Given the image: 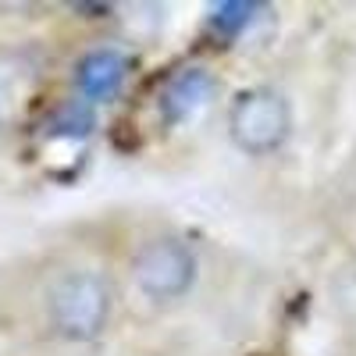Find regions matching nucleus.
Masks as SVG:
<instances>
[{"instance_id":"3","label":"nucleus","mask_w":356,"mask_h":356,"mask_svg":"<svg viewBox=\"0 0 356 356\" xmlns=\"http://www.w3.org/2000/svg\"><path fill=\"white\" fill-rule=\"evenodd\" d=\"M292 132V107L271 86H250L228 107V139L246 157H267L285 146Z\"/></svg>"},{"instance_id":"1","label":"nucleus","mask_w":356,"mask_h":356,"mask_svg":"<svg viewBox=\"0 0 356 356\" xmlns=\"http://www.w3.org/2000/svg\"><path fill=\"white\" fill-rule=\"evenodd\" d=\"M118 282L107 264L86 253H47L15 285V314L33 335L89 346L114 321Z\"/></svg>"},{"instance_id":"2","label":"nucleus","mask_w":356,"mask_h":356,"mask_svg":"<svg viewBox=\"0 0 356 356\" xmlns=\"http://www.w3.org/2000/svg\"><path fill=\"white\" fill-rule=\"evenodd\" d=\"M125 275L139 300L150 307H171L196 289L200 282V253L178 232H150L132 246Z\"/></svg>"},{"instance_id":"4","label":"nucleus","mask_w":356,"mask_h":356,"mask_svg":"<svg viewBox=\"0 0 356 356\" xmlns=\"http://www.w3.org/2000/svg\"><path fill=\"white\" fill-rule=\"evenodd\" d=\"M125 79L122 72V57L111 50H97L89 54L86 61L79 65V89L86 97H107L118 89V82Z\"/></svg>"},{"instance_id":"5","label":"nucleus","mask_w":356,"mask_h":356,"mask_svg":"<svg viewBox=\"0 0 356 356\" xmlns=\"http://www.w3.org/2000/svg\"><path fill=\"white\" fill-rule=\"evenodd\" d=\"M15 107H18V100H15V89H11V82H8L4 75H0V132H4V129L11 125Z\"/></svg>"}]
</instances>
